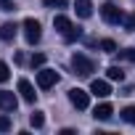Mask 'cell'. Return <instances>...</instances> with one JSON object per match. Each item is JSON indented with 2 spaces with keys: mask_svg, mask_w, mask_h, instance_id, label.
I'll return each instance as SVG.
<instances>
[{
  "mask_svg": "<svg viewBox=\"0 0 135 135\" xmlns=\"http://www.w3.org/2000/svg\"><path fill=\"white\" fill-rule=\"evenodd\" d=\"M72 69H74V74H80V77H90V74L95 72V64H93L88 56L74 53V56H72Z\"/></svg>",
  "mask_w": 135,
  "mask_h": 135,
  "instance_id": "1",
  "label": "cell"
},
{
  "mask_svg": "<svg viewBox=\"0 0 135 135\" xmlns=\"http://www.w3.org/2000/svg\"><path fill=\"white\" fill-rule=\"evenodd\" d=\"M101 16H103L106 24H119V21L124 19V13H122V8H119L117 3H106V6H101Z\"/></svg>",
  "mask_w": 135,
  "mask_h": 135,
  "instance_id": "2",
  "label": "cell"
},
{
  "mask_svg": "<svg viewBox=\"0 0 135 135\" xmlns=\"http://www.w3.org/2000/svg\"><path fill=\"white\" fill-rule=\"evenodd\" d=\"M24 37H27V42H29V45L40 42L42 29H40V21H37V19H27V21H24Z\"/></svg>",
  "mask_w": 135,
  "mask_h": 135,
  "instance_id": "3",
  "label": "cell"
},
{
  "mask_svg": "<svg viewBox=\"0 0 135 135\" xmlns=\"http://www.w3.org/2000/svg\"><path fill=\"white\" fill-rule=\"evenodd\" d=\"M56 82H58V72H53V69H40L37 72V88L40 90H50Z\"/></svg>",
  "mask_w": 135,
  "mask_h": 135,
  "instance_id": "4",
  "label": "cell"
},
{
  "mask_svg": "<svg viewBox=\"0 0 135 135\" xmlns=\"http://www.w3.org/2000/svg\"><path fill=\"white\" fill-rule=\"evenodd\" d=\"M69 101H72V103H74V106L82 111V109H88V103H90V95H88L85 90H80V88H72V90H69Z\"/></svg>",
  "mask_w": 135,
  "mask_h": 135,
  "instance_id": "5",
  "label": "cell"
},
{
  "mask_svg": "<svg viewBox=\"0 0 135 135\" xmlns=\"http://www.w3.org/2000/svg\"><path fill=\"white\" fill-rule=\"evenodd\" d=\"M90 93H93L95 98H106V95H111V85H109L106 80H93V82H90Z\"/></svg>",
  "mask_w": 135,
  "mask_h": 135,
  "instance_id": "6",
  "label": "cell"
},
{
  "mask_svg": "<svg viewBox=\"0 0 135 135\" xmlns=\"http://www.w3.org/2000/svg\"><path fill=\"white\" fill-rule=\"evenodd\" d=\"M16 95L11 93V90H0V109L3 111H16Z\"/></svg>",
  "mask_w": 135,
  "mask_h": 135,
  "instance_id": "7",
  "label": "cell"
},
{
  "mask_svg": "<svg viewBox=\"0 0 135 135\" xmlns=\"http://www.w3.org/2000/svg\"><path fill=\"white\" fill-rule=\"evenodd\" d=\"M19 93H21V98L27 103H35V98H37V93H35V88H32L29 80H19Z\"/></svg>",
  "mask_w": 135,
  "mask_h": 135,
  "instance_id": "8",
  "label": "cell"
},
{
  "mask_svg": "<svg viewBox=\"0 0 135 135\" xmlns=\"http://www.w3.org/2000/svg\"><path fill=\"white\" fill-rule=\"evenodd\" d=\"M16 32H19V27H16L13 21H6L3 27H0V40H6V42H13Z\"/></svg>",
  "mask_w": 135,
  "mask_h": 135,
  "instance_id": "9",
  "label": "cell"
},
{
  "mask_svg": "<svg viewBox=\"0 0 135 135\" xmlns=\"http://www.w3.org/2000/svg\"><path fill=\"white\" fill-rule=\"evenodd\" d=\"M53 27H56V29H58L61 35H66V32H69V29H72L74 24H72V19H69V16H61V13H58V16L53 19Z\"/></svg>",
  "mask_w": 135,
  "mask_h": 135,
  "instance_id": "10",
  "label": "cell"
},
{
  "mask_svg": "<svg viewBox=\"0 0 135 135\" xmlns=\"http://www.w3.org/2000/svg\"><path fill=\"white\" fill-rule=\"evenodd\" d=\"M77 16L80 19H90L93 16V3H90V0H77Z\"/></svg>",
  "mask_w": 135,
  "mask_h": 135,
  "instance_id": "11",
  "label": "cell"
},
{
  "mask_svg": "<svg viewBox=\"0 0 135 135\" xmlns=\"http://www.w3.org/2000/svg\"><path fill=\"white\" fill-rule=\"evenodd\" d=\"M111 114H114L111 103H98V106H95V111H93V117H95V119H109Z\"/></svg>",
  "mask_w": 135,
  "mask_h": 135,
  "instance_id": "12",
  "label": "cell"
},
{
  "mask_svg": "<svg viewBox=\"0 0 135 135\" xmlns=\"http://www.w3.org/2000/svg\"><path fill=\"white\" fill-rule=\"evenodd\" d=\"M106 77H109V80H119V82H122V80H124V72L119 69V66H109V69H106Z\"/></svg>",
  "mask_w": 135,
  "mask_h": 135,
  "instance_id": "13",
  "label": "cell"
},
{
  "mask_svg": "<svg viewBox=\"0 0 135 135\" xmlns=\"http://www.w3.org/2000/svg\"><path fill=\"white\" fill-rule=\"evenodd\" d=\"M29 124H32V127H37V130H40V127H42V124H45V117H42V111H35V114H32V117H29Z\"/></svg>",
  "mask_w": 135,
  "mask_h": 135,
  "instance_id": "14",
  "label": "cell"
},
{
  "mask_svg": "<svg viewBox=\"0 0 135 135\" xmlns=\"http://www.w3.org/2000/svg\"><path fill=\"white\" fill-rule=\"evenodd\" d=\"M122 119L130 122V124H135V106H124L122 109Z\"/></svg>",
  "mask_w": 135,
  "mask_h": 135,
  "instance_id": "15",
  "label": "cell"
},
{
  "mask_svg": "<svg viewBox=\"0 0 135 135\" xmlns=\"http://www.w3.org/2000/svg\"><path fill=\"white\" fill-rule=\"evenodd\" d=\"M80 35H82V32H80V27H72L69 32L64 35V40H66V42H74V40H80Z\"/></svg>",
  "mask_w": 135,
  "mask_h": 135,
  "instance_id": "16",
  "label": "cell"
},
{
  "mask_svg": "<svg viewBox=\"0 0 135 135\" xmlns=\"http://www.w3.org/2000/svg\"><path fill=\"white\" fill-rule=\"evenodd\" d=\"M8 80H11V69L6 61H0V82H8Z\"/></svg>",
  "mask_w": 135,
  "mask_h": 135,
  "instance_id": "17",
  "label": "cell"
},
{
  "mask_svg": "<svg viewBox=\"0 0 135 135\" xmlns=\"http://www.w3.org/2000/svg\"><path fill=\"white\" fill-rule=\"evenodd\" d=\"M101 48H103L106 53H117V42H114V40H101Z\"/></svg>",
  "mask_w": 135,
  "mask_h": 135,
  "instance_id": "18",
  "label": "cell"
},
{
  "mask_svg": "<svg viewBox=\"0 0 135 135\" xmlns=\"http://www.w3.org/2000/svg\"><path fill=\"white\" fill-rule=\"evenodd\" d=\"M8 130H11V117L0 114V132H8Z\"/></svg>",
  "mask_w": 135,
  "mask_h": 135,
  "instance_id": "19",
  "label": "cell"
},
{
  "mask_svg": "<svg viewBox=\"0 0 135 135\" xmlns=\"http://www.w3.org/2000/svg\"><path fill=\"white\" fill-rule=\"evenodd\" d=\"M42 3H45L48 8H64L66 3H69V0H42Z\"/></svg>",
  "mask_w": 135,
  "mask_h": 135,
  "instance_id": "20",
  "label": "cell"
},
{
  "mask_svg": "<svg viewBox=\"0 0 135 135\" xmlns=\"http://www.w3.org/2000/svg\"><path fill=\"white\" fill-rule=\"evenodd\" d=\"M124 29H127V32H132V29H135V13L124 16Z\"/></svg>",
  "mask_w": 135,
  "mask_h": 135,
  "instance_id": "21",
  "label": "cell"
},
{
  "mask_svg": "<svg viewBox=\"0 0 135 135\" xmlns=\"http://www.w3.org/2000/svg\"><path fill=\"white\" fill-rule=\"evenodd\" d=\"M29 64H32V66H42V64H45V56H42V53H35Z\"/></svg>",
  "mask_w": 135,
  "mask_h": 135,
  "instance_id": "22",
  "label": "cell"
},
{
  "mask_svg": "<svg viewBox=\"0 0 135 135\" xmlns=\"http://www.w3.org/2000/svg\"><path fill=\"white\" fill-rule=\"evenodd\" d=\"M0 11H16V6L11 0H0Z\"/></svg>",
  "mask_w": 135,
  "mask_h": 135,
  "instance_id": "23",
  "label": "cell"
},
{
  "mask_svg": "<svg viewBox=\"0 0 135 135\" xmlns=\"http://www.w3.org/2000/svg\"><path fill=\"white\" fill-rule=\"evenodd\" d=\"M132 64H135V61H132Z\"/></svg>",
  "mask_w": 135,
  "mask_h": 135,
  "instance_id": "24",
  "label": "cell"
}]
</instances>
